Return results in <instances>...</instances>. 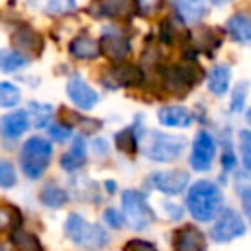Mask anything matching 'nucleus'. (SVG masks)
Masks as SVG:
<instances>
[{
	"label": "nucleus",
	"instance_id": "412c9836",
	"mask_svg": "<svg viewBox=\"0 0 251 251\" xmlns=\"http://www.w3.org/2000/svg\"><path fill=\"white\" fill-rule=\"evenodd\" d=\"M84 163H86V141L82 135H76L75 141L71 143V151L61 159V165L67 171H76Z\"/></svg>",
	"mask_w": 251,
	"mask_h": 251
},
{
	"label": "nucleus",
	"instance_id": "7ed1b4c3",
	"mask_svg": "<svg viewBox=\"0 0 251 251\" xmlns=\"http://www.w3.org/2000/svg\"><path fill=\"white\" fill-rule=\"evenodd\" d=\"M182 149H184V139L165 131L151 129L143 137V155L157 163L175 161L182 153Z\"/></svg>",
	"mask_w": 251,
	"mask_h": 251
},
{
	"label": "nucleus",
	"instance_id": "f8f14e48",
	"mask_svg": "<svg viewBox=\"0 0 251 251\" xmlns=\"http://www.w3.org/2000/svg\"><path fill=\"white\" fill-rule=\"evenodd\" d=\"M216 157V141L208 131H200L192 145L190 165L196 171H208Z\"/></svg>",
	"mask_w": 251,
	"mask_h": 251
},
{
	"label": "nucleus",
	"instance_id": "5701e85b",
	"mask_svg": "<svg viewBox=\"0 0 251 251\" xmlns=\"http://www.w3.org/2000/svg\"><path fill=\"white\" fill-rule=\"evenodd\" d=\"M190 37L194 39V49H204V51H214L222 43V37L214 35V29L208 25H198Z\"/></svg>",
	"mask_w": 251,
	"mask_h": 251
},
{
	"label": "nucleus",
	"instance_id": "ea45409f",
	"mask_svg": "<svg viewBox=\"0 0 251 251\" xmlns=\"http://www.w3.org/2000/svg\"><path fill=\"white\" fill-rule=\"evenodd\" d=\"M96 149H98V151H102V153H106V151H108V147H106L104 139H96Z\"/></svg>",
	"mask_w": 251,
	"mask_h": 251
},
{
	"label": "nucleus",
	"instance_id": "9b49d317",
	"mask_svg": "<svg viewBox=\"0 0 251 251\" xmlns=\"http://www.w3.org/2000/svg\"><path fill=\"white\" fill-rule=\"evenodd\" d=\"M12 45L16 51L24 53L25 57H35L37 53H41V47H43V39H41V33L27 25V24H20L14 31H12Z\"/></svg>",
	"mask_w": 251,
	"mask_h": 251
},
{
	"label": "nucleus",
	"instance_id": "39448f33",
	"mask_svg": "<svg viewBox=\"0 0 251 251\" xmlns=\"http://www.w3.org/2000/svg\"><path fill=\"white\" fill-rule=\"evenodd\" d=\"M100 53L114 63H124L131 53V39L120 24H106L100 33Z\"/></svg>",
	"mask_w": 251,
	"mask_h": 251
},
{
	"label": "nucleus",
	"instance_id": "4be33fe9",
	"mask_svg": "<svg viewBox=\"0 0 251 251\" xmlns=\"http://www.w3.org/2000/svg\"><path fill=\"white\" fill-rule=\"evenodd\" d=\"M29 57L16 49H0V73H16L29 65Z\"/></svg>",
	"mask_w": 251,
	"mask_h": 251
},
{
	"label": "nucleus",
	"instance_id": "6ab92c4d",
	"mask_svg": "<svg viewBox=\"0 0 251 251\" xmlns=\"http://www.w3.org/2000/svg\"><path fill=\"white\" fill-rule=\"evenodd\" d=\"M157 118L163 126H171V127H188L192 122V114L182 106H163Z\"/></svg>",
	"mask_w": 251,
	"mask_h": 251
},
{
	"label": "nucleus",
	"instance_id": "393cba45",
	"mask_svg": "<svg viewBox=\"0 0 251 251\" xmlns=\"http://www.w3.org/2000/svg\"><path fill=\"white\" fill-rule=\"evenodd\" d=\"M39 200L47 208H61L67 204V192L55 184H45L43 190L39 192Z\"/></svg>",
	"mask_w": 251,
	"mask_h": 251
},
{
	"label": "nucleus",
	"instance_id": "cd10ccee",
	"mask_svg": "<svg viewBox=\"0 0 251 251\" xmlns=\"http://www.w3.org/2000/svg\"><path fill=\"white\" fill-rule=\"evenodd\" d=\"M12 243L20 251H41L39 239L27 231H12Z\"/></svg>",
	"mask_w": 251,
	"mask_h": 251
},
{
	"label": "nucleus",
	"instance_id": "423d86ee",
	"mask_svg": "<svg viewBox=\"0 0 251 251\" xmlns=\"http://www.w3.org/2000/svg\"><path fill=\"white\" fill-rule=\"evenodd\" d=\"M122 206H124V214L126 220L129 222V226L137 231L149 227V224L153 222V212L145 200V196L139 190H126L122 194Z\"/></svg>",
	"mask_w": 251,
	"mask_h": 251
},
{
	"label": "nucleus",
	"instance_id": "72a5a7b5",
	"mask_svg": "<svg viewBox=\"0 0 251 251\" xmlns=\"http://www.w3.org/2000/svg\"><path fill=\"white\" fill-rule=\"evenodd\" d=\"M12 214H18L12 206H0V231L12 227L18 220H12Z\"/></svg>",
	"mask_w": 251,
	"mask_h": 251
},
{
	"label": "nucleus",
	"instance_id": "473e14b6",
	"mask_svg": "<svg viewBox=\"0 0 251 251\" xmlns=\"http://www.w3.org/2000/svg\"><path fill=\"white\" fill-rule=\"evenodd\" d=\"M247 88H249V82H239L233 90V96H231V110L233 112H239L243 108V102H245V96H247Z\"/></svg>",
	"mask_w": 251,
	"mask_h": 251
},
{
	"label": "nucleus",
	"instance_id": "a211bd4d",
	"mask_svg": "<svg viewBox=\"0 0 251 251\" xmlns=\"http://www.w3.org/2000/svg\"><path fill=\"white\" fill-rule=\"evenodd\" d=\"M29 127V116L25 110H16V112H10L2 118L0 122V133L8 139H16L20 137L25 129Z\"/></svg>",
	"mask_w": 251,
	"mask_h": 251
},
{
	"label": "nucleus",
	"instance_id": "6e6552de",
	"mask_svg": "<svg viewBox=\"0 0 251 251\" xmlns=\"http://www.w3.org/2000/svg\"><path fill=\"white\" fill-rule=\"evenodd\" d=\"M184 25H198L210 12L208 0H165Z\"/></svg>",
	"mask_w": 251,
	"mask_h": 251
},
{
	"label": "nucleus",
	"instance_id": "c03bdc74",
	"mask_svg": "<svg viewBox=\"0 0 251 251\" xmlns=\"http://www.w3.org/2000/svg\"><path fill=\"white\" fill-rule=\"evenodd\" d=\"M245 118H247V122H249V124H251V108H249V110H247V114H245Z\"/></svg>",
	"mask_w": 251,
	"mask_h": 251
},
{
	"label": "nucleus",
	"instance_id": "f704fd0d",
	"mask_svg": "<svg viewBox=\"0 0 251 251\" xmlns=\"http://www.w3.org/2000/svg\"><path fill=\"white\" fill-rule=\"evenodd\" d=\"M49 135L55 139V141H67L71 137V127L65 126V124H53L49 127Z\"/></svg>",
	"mask_w": 251,
	"mask_h": 251
},
{
	"label": "nucleus",
	"instance_id": "c756f323",
	"mask_svg": "<svg viewBox=\"0 0 251 251\" xmlns=\"http://www.w3.org/2000/svg\"><path fill=\"white\" fill-rule=\"evenodd\" d=\"M116 145L120 151L124 153H133L135 151V135H133V127H127L120 133H116Z\"/></svg>",
	"mask_w": 251,
	"mask_h": 251
},
{
	"label": "nucleus",
	"instance_id": "f03ea898",
	"mask_svg": "<svg viewBox=\"0 0 251 251\" xmlns=\"http://www.w3.org/2000/svg\"><path fill=\"white\" fill-rule=\"evenodd\" d=\"M65 233L80 247L98 251L110 243V235L96 224H88L80 214H71L65 222Z\"/></svg>",
	"mask_w": 251,
	"mask_h": 251
},
{
	"label": "nucleus",
	"instance_id": "1a4fd4ad",
	"mask_svg": "<svg viewBox=\"0 0 251 251\" xmlns=\"http://www.w3.org/2000/svg\"><path fill=\"white\" fill-rule=\"evenodd\" d=\"M67 96L71 98V102L75 106H78L80 110H90L98 104L100 96L98 92L80 76V75H71L67 80Z\"/></svg>",
	"mask_w": 251,
	"mask_h": 251
},
{
	"label": "nucleus",
	"instance_id": "aec40b11",
	"mask_svg": "<svg viewBox=\"0 0 251 251\" xmlns=\"http://www.w3.org/2000/svg\"><path fill=\"white\" fill-rule=\"evenodd\" d=\"M229 80H231V69L229 65H214L212 71L208 73V88L212 94L216 96H224L229 88Z\"/></svg>",
	"mask_w": 251,
	"mask_h": 251
},
{
	"label": "nucleus",
	"instance_id": "c85d7f7f",
	"mask_svg": "<svg viewBox=\"0 0 251 251\" xmlns=\"http://www.w3.org/2000/svg\"><path fill=\"white\" fill-rule=\"evenodd\" d=\"M20 102V90L12 82L0 80V108H12Z\"/></svg>",
	"mask_w": 251,
	"mask_h": 251
},
{
	"label": "nucleus",
	"instance_id": "dca6fc26",
	"mask_svg": "<svg viewBox=\"0 0 251 251\" xmlns=\"http://www.w3.org/2000/svg\"><path fill=\"white\" fill-rule=\"evenodd\" d=\"M104 84L118 88V86H131L139 84L143 80V73L135 65H126V63H116V67L102 78Z\"/></svg>",
	"mask_w": 251,
	"mask_h": 251
},
{
	"label": "nucleus",
	"instance_id": "2f4dec72",
	"mask_svg": "<svg viewBox=\"0 0 251 251\" xmlns=\"http://www.w3.org/2000/svg\"><path fill=\"white\" fill-rule=\"evenodd\" d=\"M16 184V171L12 163L0 159V188H12Z\"/></svg>",
	"mask_w": 251,
	"mask_h": 251
},
{
	"label": "nucleus",
	"instance_id": "58836bf2",
	"mask_svg": "<svg viewBox=\"0 0 251 251\" xmlns=\"http://www.w3.org/2000/svg\"><path fill=\"white\" fill-rule=\"evenodd\" d=\"M163 208L171 214V218H173V220H178V218L182 216V210H180L178 206H173V202H165V204H163Z\"/></svg>",
	"mask_w": 251,
	"mask_h": 251
},
{
	"label": "nucleus",
	"instance_id": "37998d69",
	"mask_svg": "<svg viewBox=\"0 0 251 251\" xmlns=\"http://www.w3.org/2000/svg\"><path fill=\"white\" fill-rule=\"evenodd\" d=\"M106 186H108L110 192H114V182H106Z\"/></svg>",
	"mask_w": 251,
	"mask_h": 251
},
{
	"label": "nucleus",
	"instance_id": "f3484780",
	"mask_svg": "<svg viewBox=\"0 0 251 251\" xmlns=\"http://www.w3.org/2000/svg\"><path fill=\"white\" fill-rule=\"evenodd\" d=\"M175 251H206V239L194 226H184L176 231Z\"/></svg>",
	"mask_w": 251,
	"mask_h": 251
},
{
	"label": "nucleus",
	"instance_id": "bb28decb",
	"mask_svg": "<svg viewBox=\"0 0 251 251\" xmlns=\"http://www.w3.org/2000/svg\"><path fill=\"white\" fill-rule=\"evenodd\" d=\"M27 116L31 118L33 126L43 127V126L49 124V120H51V116H53V110H51L49 104H37V102H31L29 108H27Z\"/></svg>",
	"mask_w": 251,
	"mask_h": 251
},
{
	"label": "nucleus",
	"instance_id": "0eeeda50",
	"mask_svg": "<svg viewBox=\"0 0 251 251\" xmlns=\"http://www.w3.org/2000/svg\"><path fill=\"white\" fill-rule=\"evenodd\" d=\"M245 233V224L243 218L233 210V208H226L222 210L220 218L216 220V224L212 226V239L218 243H226V241H233L239 235Z\"/></svg>",
	"mask_w": 251,
	"mask_h": 251
},
{
	"label": "nucleus",
	"instance_id": "79ce46f5",
	"mask_svg": "<svg viewBox=\"0 0 251 251\" xmlns=\"http://www.w3.org/2000/svg\"><path fill=\"white\" fill-rule=\"evenodd\" d=\"M0 251H14V249H10L8 245H4V243H0Z\"/></svg>",
	"mask_w": 251,
	"mask_h": 251
},
{
	"label": "nucleus",
	"instance_id": "b1692460",
	"mask_svg": "<svg viewBox=\"0 0 251 251\" xmlns=\"http://www.w3.org/2000/svg\"><path fill=\"white\" fill-rule=\"evenodd\" d=\"M78 0H45V14L53 18H65L76 14Z\"/></svg>",
	"mask_w": 251,
	"mask_h": 251
},
{
	"label": "nucleus",
	"instance_id": "a19ab883",
	"mask_svg": "<svg viewBox=\"0 0 251 251\" xmlns=\"http://www.w3.org/2000/svg\"><path fill=\"white\" fill-rule=\"evenodd\" d=\"M227 2H233V0H208V4H214V6H224Z\"/></svg>",
	"mask_w": 251,
	"mask_h": 251
},
{
	"label": "nucleus",
	"instance_id": "f257e3e1",
	"mask_svg": "<svg viewBox=\"0 0 251 251\" xmlns=\"http://www.w3.org/2000/svg\"><path fill=\"white\" fill-rule=\"evenodd\" d=\"M186 206L198 222H210L222 208V192L212 180H198L192 184Z\"/></svg>",
	"mask_w": 251,
	"mask_h": 251
},
{
	"label": "nucleus",
	"instance_id": "ddd939ff",
	"mask_svg": "<svg viewBox=\"0 0 251 251\" xmlns=\"http://www.w3.org/2000/svg\"><path fill=\"white\" fill-rule=\"evenodd\" d=\"M224 29L235 43L251 45V12L237 10L229 14L224 24Z\"/></svg>",
	"mask_w": 251,
	"mask_h": 251
},
{
	"label": "nucleus",
	"instance_id": "20e7f679",
	"mask_svg": "<svg viewBox=\"0 0 251 251\" xmlns=\"http://www.w3.org/2000/svg\"><path fill=\"white\" fill-rule=\"evenodd\" d=\"M51 153H53V147L47 139L37 135L29 137L20 151V165L24 175L27 178H39L51 161Z\"/></svg>",
	"mask_w": 251,
	"mask_h": 251
},
{
	"label": "nucleus",
	"instance_id": "e433bc0d",
	"mask_svg": "<svg viewBox=\"0 0 251 251\" xmlns=\"http://www.w3.org/2000/svg\"><path fill=\"white\" fill-rule=\"evenodd\" d=\"M124 251H157V249H155V245H151V243H147V241L131 239V241L124 247Z\"/></svg>",
	"mask_w": 251,
	"mask_h": 251
},
{
	"label": "nucleus",
	"instance_id": "9d476101",
	"mask_svg": "<svg viewBox=\"0 0 251 251\" xmlns=\"http://www.w3.org/2000/svg\"><path fill=\"white\" fill-rule=\"evenodd\" d=\"M86 10L90 16L106 20H124L133 16L131 0H90Z\"/></svg>",
	"mask_w": 251,
	"mask_h": 251
},
{
	"label": "nucleus",
	"instance_id": "4c0bfd02",
	"mask_svg": "<svg viewBox=\"0 0 251 251\" xmlns=\"http://www.w3.org/2000/svg\"><path fill=\"white\" fill-rule=\"evenodd\" d=\"M241 204H243V212L247 220H251V188H245L241 192Z\"/></svg>",
	"mask_w": 251,
	"mask_h": 251
},
{
	"label": "nucleus",
	"instance_id": "a878e982",
	"mask_svg": "<svg viewBox=\"0 0 251 251\" xmlns=\"http://www.w3.org/2000/svg\"><path fill=\"white\" fill-rule=\"evenodd\" d=\"M133 4V14L141 16V18H153L159 16L165 8V0H131Z\"/></svg>",
	"mask_w": 251,
	"mask_h": 251
},
{
	"label": "nucleus",
	"instance_id": "c9c22d12",
	"mask_svg": "<svg viewBox=\"0 0 251 251\" xmlns=\"http://www.w3.org/2000/svg\"><path fill=\"white\" fill-rule=\"evenodd\" d=\"M104 220H106L108 226H112V227H116V229L124 227V220H122V216L118 214V210H114V208H108V210L104 212Z\"/></svg>",
	"mask_w": 251,
	"mask_h": 251
},
{
	"label": "nucleus",
	"instance_id": "2eb2a0df",
	"mask_svg": "<svg viewBox=\"0 0 251 251\" xmlns=\"http://www.w3.org/2000/svg\"><path fill=\"white\" fill-rule=\"evenodd\" d=\"M151 184L165 194H180L188 184V173H184V171H159L151 176Z\"/></svg>",
	"mask_w": 251,
	"mask_h": 251
},
{
	"label": "nucleus",
	"instance_id": "4468645a",
	"mask_svg": "<svg viewBox=\"0 0 251 251\" xmlns=\"http://www.w3.org/2000/svg\"><path fill=\"white\" fill-rule=\"evenodd\" d=\"M67 51H69L71 57L80 59V61H94V59L102 57V53H100V41L96 37H92L90 33H78V35H75L69 41Z\"/></svg>",
	"mask_w": 251,
	"mask_h": 251
},
{
	"label": "nucleus",
	"instance_id": "7c9ffc66",
	"mask_svg": "<svg viewBox=\"0 0 251 251\" xmlns=\"http://www.w3.org/2000/svg\"><path fill=\"white\" fill-rule=\"evenodd\" d=\"M239 151L243 159V167L251 173V131H241L239 133Z\"/></svg>",
	"mask_w": 251,
	"mask_h": 251
}]
</instances>
